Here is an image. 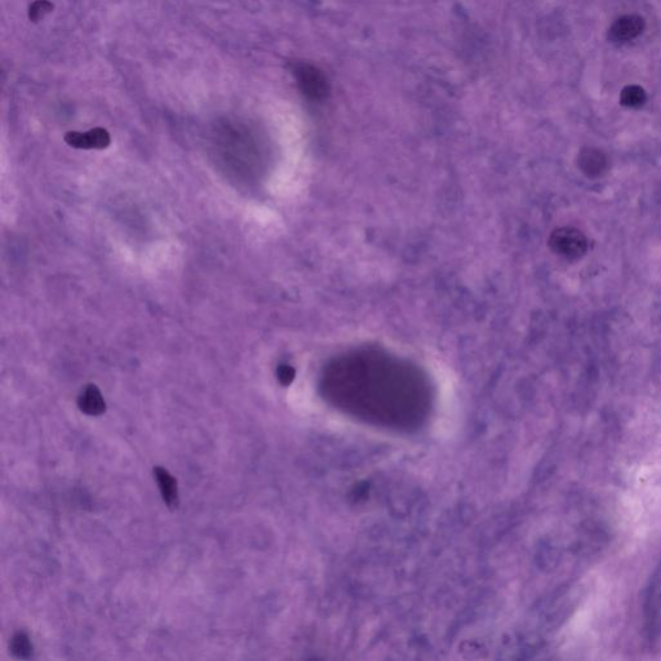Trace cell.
<instances>
[{
  "label": "cell",
  "mask_w": 661,
  "mask_h": 661,
  "mask_svg": "<svg viewBox=\"0 0 661 661\" xmlns=\"http://www.w3.org/2000/svg\"><path fill=\"white\" fill-rule=\"evenodd\" d=\"M552 251L567 260H578L588 251V239L576 227L564 226L555 229L549 238Z\"/></svg>",
  "instance_id": "obj_1"
},
{
  "label": "cell",
  "mask_w": 661,
  "mask_h": 661,
  "mask_svg": "<svg viewBox=\"0 0 661 661\" xmlns=\"http://www.w3.org/2000/svg\"><path fill=\"white\" fill-rule=\"evenodd\" d=\"M294 76L297 78L302 93L311 100H322L328 92L326 76L317 67L300 65L296 67Z\"/></svg>",
  "instance_id": "obj_2"
},
{
  "label": "cell",
  "mask_w": 661,
  "mask_h": 661,
  "mask_svg": "<svg viewBox=\"0 0 661 661\" xmlns=\"http://www.w3.org/2000/svg\"><path fill=\"white\" fill-rule=\"evenodd\" d=\"M67 145L76 149H106L111 143L110 134L105 128H93L88 132H67L65 134Z\"/></svg>",
  "instance_id": "obj_3"
},
{
  "label": "cell",
  "mask_w": 661,
  "mask_h": 661,
  "mask_svg": "<svg viewBox=\"0 0 661 661\" xmlns=\"http://www.w3.org/2000/svg\"><path fill=\"white\" fill-rule=\"evenodd\" d=\"M78 407L88 416H100L106 411V403L100 389L93 384L85 386L78 398Z\"/></svg>",
  "instance_id": "obj_4"
},
{
  "label": "cell",
  "mask_w": 661,
  "mask_h": 661,
  "mask_svg": "<svg viewBox=\"0 0 661 661\" xmlns=\"http://www.w3.org/2000/svg\"><path fill=\"white\" fill-rule=\"evenodd\" d=\"M154 476L159 485L160 494L164 502L167 504L168 508L172 511H176L180 505V497H178V487H177V481L169 474V471L162 467L154 468Z\"/></svg>",
  "instance_id": "obj_5"
},
{
  "label": "cell",
  "mask_w": 661,
  "mask_h": 661,
  "mask_svg": "<svg viewBox=\"0 0 661 661\" xmlns=\"http://www.w3.org/2000/svg\"><path fill=\"white\" fill-rule=\"evenodd\" d=\"M645 27V21L641 16L620 17L611 27L612 36L616 41H629L638 36Z\"/></svg>",
  "instance_id": "obj_6"
},
{
  "label": "cell",
  "mask_w": 661,
  "mask_h": 661,
  "mask_svg": "<svg viewBox=\"0 0 661 661\" xmlns=\"http://www.w3.org/2000/svg\"><path fill=\"white\" fill-rule=\"evenodd\" d=\"M647 100L645 90L639 85H627L620 93V104L625 108H641Z\"/></svg>",
  "instance_id": "obj_7"
},
{
  "label": "cell",
  "mask_w": 661,
  "mask_h": 661,
  "mask_svg": "<svg viewBox=\"0 0 661 661\" xmlns=\"http://www.w3.org/2000/svg\"><path fill=\"white\" fill-rule=\"evenodd\" d=\"M10 653L20 660H27L33 656V645L24 632L16 633L10 641Z\"/></svg>",
  "instance_id": "obj_8"
},
{
  "label": "cell",
  "mask_w": 661,
  "mask_h": 661,
  "mask_svg": "<svg viewBox=\"0 0 661 661\" xmlns=\"http://www.w3.org/2000/svg\"><path fill=\"white\" fill-rule=\"evenodd\" d=\"M50 9H52V6L48 1L38 0L36 3H34L33 7H30V18L36 21V20L42 18L44 13H48Z\"/></svg>",
  "instance_id": "obj_9"
},
{
  "label": "cell",
  "mask_w": 661,
  "mask_h": 661,
  "mask_svg": "<svg viewBox=\"0 0 661 661\" xmlns=\"http://www.w3.org/2000/svg\"><path fill=\"white\" fill-rule=\"evenodd\" d=\"M293 376H294V372L290 366H280L278 369V378L280 380L282 384H285V385L290 384L292 381Z\"/></svg>",
  "instance_id": "obj_10"
}]
</instances>
